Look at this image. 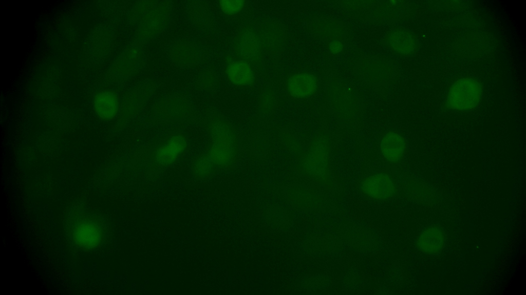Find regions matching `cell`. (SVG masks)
Returning <instances> with one entry per match:
<instances>
[{
	"mask_svg": "<svg viewBox=\"0 0 526 295\" xmlns=\"http://www.w3.org/2000/svg\"><path fill=\"white\" fill-rule=\"evenodd\" d=\"M208 134L205 153L216 170L233 166L239 152V139L234 128L227 121L215 117L208 124Z\"/></svg>",
	"mask_w": 526,
	"mask_h": 295,
	"instance_id": "6da1fadb",
	"label": "cell"
},
{
	"mask_svg": "<svg viewBox=\"0 0 526 295\" xmlns=\"http://www.w3.org/2000/svg\"><path fill=\"white\" fill-rule=\"evenodd\" d=\"M330 145L326 134H319L310 143L298 164L306 176L323 180L329 173Z\"/></svg>",
	"mask_w": 526,
	"mask_h": 295,
	"instance_id": "7a4b0ae2",
	"label": "cell"
},
{
	"mask_svg": "<svg viewBox=\"0 0 526 295\" xmlns=\"http://www.w3.org/2000/svg\"><path fill=\"white\" fill-rule=\"evenodd\" d=\"M188 146L186 137L181 133L171 135L157 143L150 152L149 162L152 168H167L183 155Z\"/></svg>",
	"mask_w": 526,
	"mask_h": 295,
	"instance_id": "3957f363",
	"label": "cell"
},
{
	"mask_svg": "<svg viewBox=\"0 0 526 295\" xmlns=\"http://www.w3.org/2000/svg\"><path fill=\"white\" fill-rule=\"evenodd\" d=\"M482 96V88L479 82L471 78H463L452 86L446 102L452 110L469 111L478 105Z\"/></svg>",
	"mask_w": 526,
	"mask_h": 295,
	"instance_id": "277c9868",
	"label": "cell"
},
{
	"mask_svg": "<svg viewBox=\"0 0 526 295\" xmlns=\"http://www.w3.org/2000/svg\"><path fill=\"white\" fill-rule=\"evenodd\" d=\"M170 6L165 3L154 5L140 18L137 37L144 40L160 33L165 28L170 15Z\"/></svg>",
	"mask_w": 526,
	"mask_h": 295,
	"instance_id": "5b68a950",
	"label": "cell"
},
{
	"mask_svg": "<svg viewBox=\"0 0 526 295\" xmlns=\"http://www.w3.org/2000/svg\"><path fill=\"white\" fill-rule=\"evenodd\" d=\"M361 188L367 196L375 200H386L396 192V185L388 174L380 172L365 178L361 183Z\"/></svg>",
	"mask_w": 526,
	"mask_h": 295,
	"instance_id": "8992f818",
	"label": "cell"
},
{
	"mask_svg": "<svg viewBox=\"0 0 526 295\" xmlns=\"http://www.w3.org/2000/svg\"><path fill=\"white\" fill-rule=\"evenodd\" d=\"M191 108L185 98L180 97L167 98L155 107L154 115L159 119L176 121L186 117Z\"/></svg>",
	"mask_w": 526,
	"mask_h": 295,
	"instance_id": "52a82bcc",
	"label": "cell"
},
{
	"mask_svg": "<svg viewBox=\"0 0 526 295\" xmlns=\"http://www.w3.org/2000/svg\"><path fill=\"white\" fill-rule=\"evenodd\" d=\"M381 153L387 161L397 162L403 157L406 148L405 138L396 132H389L382 137L380 142Z\"/></svg>",
	"mask_w": 526,
	"mask_h": 295,
	"instance_id": "ba28073f",
	"label": "cell"
},
{
	"mask_svg": "<svg viewBox=\"0 0 526 295\" xmlns=\"http://www.w3.org/2000/svg\"><path fill=\"white\" fill-rule=\"evenodd\" d=\"M317 87L315 77L308 73H298L288 80L287 87L290 94L297 98H303L312 95Z\"/></svg>",
	"mask_w": 526,
	"mask_h": 295,
	"instance_id": "9c48e42d",
	"label": "cell"
},
{
	"mask_svg": "<svg viewBox=\"0 0 526 295\" xmlns=\"http://www.w3.org/2000/svg\"><path fill=\"white\" fill-rule=\"evenodd\" d=\"M93 107L99 117L105 120H110L117 115L119 102L117 96L109 91L101 92L97 94L93 100Z\"/></svg>",
	"mask_w": 526,
	"mask_h": 295,
	"instance_id": "30bf717a",
	"label": "cell"
},
{
	"mask_svg": "<svg viewBox=\"0 0 526 295\" xmlns=\"http://www.w3.org/2000/svg\"><path fill=\"white\" fill-rule=\"evenodd\" d=\"M141 57L142 51L139 47H129L116 63L115 70L117 74L123 77L132 75L139 65Z\"/></svg>",
	"mask_w": 526,
	"mask_h": 295,
	"instance_id": "8fae6325",
	"label": "cell"
},
{
	"mask_svg": "<svg viewBox=\"0 0 526 295\" xmlns=\"http://www.w3.org/2000/svg\"><path fill=\"white\" fill-rule=\"evenodd\" d=\"M419 248L426 254L439 252L444 244V236L441 230L436 227H429L421 234L417 240Z\"/></svg>",
	"mask_w": 526,
	"mask_h": 295,
	"instance_id": "7c38bea8",
	"label": "cell"
},
{
	"mask_svg": "<svg viewBox=\"0 0 526 295\" xmlns=\"http://www.w3.org/2000/svg\"><path fill=\"white\" fill-rule=\"evenodd\" d=\"M227 75L230 80L238 86H246L252 83L254 79L252 70L250 65L242 60L231 62L226 69Z\"/></svg>",
	"mask_w": 526,
	"mask_h": 295,
	"instance_id": "4fadbf2b",
	"label": "cell"
},
{
	"mask_svg": "<svg viewBox=\"0 0 526 295\" xmlns=\"http://www.w3.org/2000/svg\"><path fill=\"white\" fill-rule=\"evenodd\" d=\"M171 56L175 63L185 66L197 62L199 53L197 49L193 46L179 44L172 48Z\"/></svg>",
	"mask_w": 526,
	"mask_h": 295,
	"instance_id": "5bb4252c",
	"label": "cell"
},
{
	"mask_svg": "<svg viewBox=\"0 0 526 295\" xmlns=\"http://www.w3.org/2000/svg\"><path fill=\"white\" fill-rule=\"evenodd\" d=\"M216 170L205 153L196 155L192 160L191 171L197 178L206 179L211 176Z\"/></svg>",
	"mask_w": 526,
	"mask_h": 295,
	"instance_id": "9a60e30c",
	"label": "cell"
},
{
	"mask_svg": "<svg viewBox=\"0 0 526 295\" xmlns=\"http://www.w3.org/2000/svg\"><path fill=\"white\" fill-rule=\"evenodd\" d=\"M390 42L396 51L403 54L412 52L416 46L413 35L405 31H399L393 33L390 36Z\"/></svg>",
	"mask_w": 526,
	"mask_h": 295,
	"instance_id": "2e32d148",
	"label": "cell"
},
{
	"mask_svg": "<svg viewBox=\"0 0 526 295\" xmlns=\"http://www.w3.org/2000/svg\"><path fill=\"white\" fill-rule=\"evenodd\" d=\"M145 94L143 91L137 90L127 95L122 108L123 115L125 120H128L138 113L146 98Z\"/></svg>",
	"mask_w": 526,
	"mask_h": 295,
	"instance_id": "e0dca14e",
	"label": "cell"
},
{
	"mask_svg": "<svg viewBox=\"0 0 526 295\" xmlns=\"http://www.w3.org/2000/svg\"><path fill=\"white\" fill-rule=\"evenodd\" d=\"M239 49L240 54L245 58L254 56L259 49L258 41L255 35L250 32L243 33L239 41Z\"/></svg>",
	"mask_w": 526,
	"mask_h": 295,
	"instance_id": "ac0fdd59",
	"label": "cell"
},
{
	"mask_svg": "<svg viewBox=\"0 0 526 295\" xmlns=\"http://www.w3.org/2000/svg\"><path fill=\"white\" fill-rule=\"evenodd\" d=\"M78 240L84 245L92 246L99 240V232L90 225H83L77 233Z\"/></svg>",
	"mask_w": 526,
	"mask_h": 295,
	"instance_id": "d6986e66",
	"label": "cell"
},
{
	"mask_svg": "<svg viewBox=\"0 0 526 295\" xmlns=\"http://www.w3.org/2000/svg\"><path fill=\"white\" fill-rule=\"evenodd\" d=\"M245 5V2L241 0H223L219 2V6L223 12L227 14H233L240 11Z\"/></svg>",
	"mask_w": 526,
	"mask_h": 295,
	"instance_id": "ffe728a7",
	"label": "cell"
},
{
	"mask_svg": "<svg viewBox=\"0 0 526 295\" xmlns=\"http://www.w3.org/2000/svg\"><path fill=\"white\" fill-rule=\"evenodd\" d=\"M330 49L332 53H336L341 51L342 45L340 42L334 41L330 44Z\"/></svg>",
	"mask_w": 526,
	"mask_h": 295,
	"instance_id": "44dd1931",
	"label": "cell"
},
{
	"mask_svg": "<svg viewBox=\"0 0 526 295\" xmlns=\"http://www.w3.org/2000/svg\"><path fill=\"white\" fill-rule=\"evenodd\" d=\"M391 2L392 3H396V1H391Z\"/></svg>",
	"mask_w": 526,
	"mask_h": 295,
	"instance_id": "7402d4cb",
	"label": "cell"
}]
</instances>
